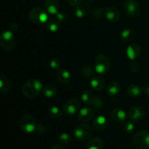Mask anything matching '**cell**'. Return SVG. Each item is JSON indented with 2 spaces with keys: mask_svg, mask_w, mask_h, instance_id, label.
Wrapping results in <instances>:
<instances>
[{
  "mask_svg": "<svg viewBox=\"0 0 149 149\" xmlns=\"http://www.w3.org/2000/svg\"><path fill=\"white\" fill-rule=\"evenodd\" d=\"M105 15L111 23H116L120 18V13L116 7L109 6L105 10Z\"/></svg>",
  "mask_w": 149,
  "mask_h": 149,
  "instance_id": "12",
  "label": "cell"
},
{
  "mask_svg": "<svg viewBox=\"0 0 149 149\" xmlns=\"http://www.w3.org/2000/svg\"><path fill=\"white\" fill-rule=\"evenodd\" d=\"M108 125H109V121L107 118L102 115L95 118L93 122V127L97 131H103L107 128Z\"/></svg>",
  "mask_w": 149,
  "mask_h": 149,
  "instance_id": "14",
  "label": "cell"
},
{
  "mask_svg": "<svg viewBox=\"0 0 149 149\" xmlns=\"http://www.w3.org/2000/svg\"><path fill=\"white\" fill-rule=\"evenodd\" d=\"M94 116V111L91 108H82L78 112V119L81 122H88Z\"/></svg>",
  "mask_w": 149,
  "mask_h": 149,
  "instance_id": "13",
  "label": "cell"
},
{
  "mask_svg": "<svg viewBox=\"0 0 149 149\" xmlns=\"http://www.w3.org/2000/svg\"><path fill=\"white\" fill-rule=\"evenodd\" d=\"M124 11L130 17H136L141 13V7L135 0H126L123 4Z\"/></svg>",
  "mask_w": 149,
  "mask_h": 149,
  "instance_id": "9",
  "label": "cell"
},
{
  "mask_svg": "<svg viewBox=\"0 0 149 149\" xmlns=\"http://www.w3.org/2000/svg\"><path fill=\"white\" fill-rule=\"evenodd\" d=\"M95 71L100 75L108 74L111 69V62L109 58L104 54H100L95 60Z\"/></svg>",
  "mask_w": 149,
  "mask_h": 149,
  "instance_id": "4",
  "label": "cell"
},
{
  "mask_svg": "<svg viewBox=\"0 0 149 149\" xmlns=\"http://www.w3.org/2000/svg\"><path fill=\"white\" fill-rule=\"evenodd\" d=\"M128 66H129L130 70L132 73H135V74L138 73L140 71V68H141V65H140L139 63L135 61V60L131 61L129 63V65H128Z\"/></svg>",
  "mask_w": 149,
  "mask_h": 149,
  "instance_id": "32",
  "label": "cell"
},
{
  "mask_svg": "<svg viewBox=\"0 0 149 149\" xmlns=\"http://www.w3.org/2000/svg\"><path fill=\"white\" fill-rule=\"evenodd\" d=\"M121 90V86L119 82L116 81H112L108 85L106 89V93L108 95L111 97H116L119 95Z\"/></svg>",
  "mask_w": 149,
  "mask_h": 149,
  "instance_id": "19",
  "label": "cell"
},
{
  "mask_svg": "<svg viewBox=\"0 0 149 149\" xmlns=\"http://www.w3.org/2000/svg\"><path fill=\"white\" fill-rule=\"evenodd\" d=\"M42 81L37 79H29L24 83L22 88V93L26 98L36 97L43 90Z\"/></svg>",
  "mask_w": 149,
  "mask_h": 149,
  "instance_id": "1",
  "label": "cell"
},
{
  "mask_svg": "<svg viewBox=\"0 0 149 149\" xmlns=\"http://www.w3.org/2000/svg\"><path fill=\"white\" fill-rule=\"evenodd\" d=\"M57 78H58V81L61 84L66 85V84H69V82L71 81V73L66 68H61L60 70H58Z\"/></svg>",
  "mask_w": 149,
  "mask_h": 149,
  "instance_id": "18",
  "label": "cell"
},
{
  "mask_svg": "<svg viewBox=\"0 0 149 149\" xmlns=\"http://www.w3.org/2000/svg\"><path fill=\"white\" fill-rule=\"evenodd\" d=\"M49 66L53 70H60L61 67V63L58 58H52L49 61Z\"/></svg>",
  "mask_w": 149,
  "mask_h": 149,
  "instance_id": "33",
  "label": "cell"
},
{
  "mask_svg": "<svg viewBox=\"0 0 149 149\" xmlns=\"http://www.w3.org/2000/svg\"><path fill=\"white\" fill-rule=\"evenodd\" d=\"M10 87V83L7 77L0 75V93H7Z\"/></svg>",
  "mask_w": 149,
  "mask_h": 149,
  "instance_id": "25",
  "label": "cell"
},
{
  "mask_svg": "<svg viewBox=\"0 0 149 149\" xmlns=\"http://www.w3.org/2000/svg\"><path fill=\"white\" fill-rule=\"evenodd\" d=\"M87 1H96V0H87Z\"/></svg>",
  "mask_w": 149,
  "mask_h": 149,
  "instance_id": "40",
  "label": "cell"
},
{
  "mask_svg": "<svg viewBox=\"0 0 149 149\" xmlns=\"http://www.w3.org/2000/svg\"><path fill=\"white\" fill-rule=\"evenodd\" d=\"M49 116L52 119H58L62 116V111L58 106H52L48 111Z\"/></svg>",
  "mask_w": 149,
  "mask_h": 149,
  "instance_id": "27",
  "label": "cell"
},
{
  "mask_svg": "<svg viewBox=\"0 0 149 149\" xmlns=\"http://www.w3.org/2000/svg\"><path fill=\"white\" fill-rule=\"evenodd\" d=\"M74 14L78 18H83L86 15V10L84 6L81 4H78L75 6L74 8Z\"/></svg>",
  "mask_w": 149,
  "mask_h": 149,
  "instance_id": "30",
  "label": "cell"
},
{
  "mask_svg": "<svg viewBox=\"0 0 149 149\" xmlns=\"http://www.w3.org/2000/svg\"><path fill=\"white\" fill-rule=\"evenodd\" d=\"M93 105L95 108H100L103 106V100L100 97H95L94 101H93Z\"/></svg>",
  "mask_w": 149,
  "mask_h": 149,
  "instance_id": "35",
  "label": "cell"
},
{
  "mask_svg": "<svg viewBox=\"0 0 149 149\" xmlns=\"http://www.w3.org/2000/svg\"><path fill=\"white\" fill-rule=\"evenodd\" d=\"M132 143L138 149H149V132L141 130L135 132L132 137Z\"/></svg>",
  "mask_w": 149,
  "mask_h": 149,
  "instance_id": "6",
  "label": "cell"
},
{
  "mask_svg": "<svg viewBox=\"0 0 149 149\" xmlns=\"http://www.w3.org/2000/svg\"><path fill=\"white\" fill-rule=\"evenodd\" d=\"M42 93L44 96L47 98H53L57 95V90L54 86L52 85H47L43 87Z\"/></svg>",
  "mask_w": 149,
  "mask_h": 149,
  "instance_id": "23",
  "label": "cell"
},
{
  "mask_svg": "<svg viewBox=\"0 0 149 149\" xmlns=\"http://www.w3.org/2000/svg\"><path fill=\"white\" fill-rule=\"evenodd\" d=\"M81 98L83 103L86 105H93L95 96L93 93L90 90H84L81 95Z\"/></svg>",
  "mask_w": 149,
  "mask_h": 149,
  "instance_id": "22",
  "label": "cell"
},
{
  "mask_svg": "<svg viewBox=\"0 0 149 149\" xmlns=\"http://www.w3.org/2000/svg\"><path fill=\"white\" fill-rule=\"evenodd\" d=\"M0 46L5 50H11L15 46V36L10 30L0 33Z\"/></svg>",
  "mask_w": 149,
  "mask_h": 149,
  "instance_id": "7",
  "label": "cell"
},
{
  "mask_svg": "<svg viewBox=\"0 0 149 149\" xmlns=\"http://www.w3.org/2000/svg\"><path fill=\"white\" fill-rule=\"evenodd\" d=\"M19 126L24 133L31 134L34 132L36 129V120L31 114L25 113L20 116Z\"/></svg>",
  "mask_w": 149,
  "mask_h": 149,
  "instance_id": "3",
  "label": "cell"
},
{
  "mask_svg": "<svg viewBox=\"0 0 149 149\" xmlns=\"http://www.w3.org/2000/svg\"><path fill=\"white\" fill-rule=\"evenodd\" d=\"M135 129V125L133 122L131 121H125L123 125V130L126 133H130Z\"/></svg>",
  "mask_w": 149,
  "mask_h": 149,
  "instance_id": "31",
  "label": "cell"
},
{
  "mask_svg": "<svg viewBox=\"0 0 149 149\" xmlns=\"http://www.w3.org/2000/svg\"><path fill=\"white\" fill-rule=\"evenodd\" d=\"M51 149H65L63 147V146L61 145V144H56V145H54L51 148Z\"/></svg>",
  "mask_w": 149,
  "mask_h": 149,
  "instance_id": "39",
  "label": "cell"
},
{
  "mask_svg": "<svg viewBox=\"0 0 149 149\" xmlns=\"http://www.w3.org/2000/svg\"><path fill=\"white\" fill-rule=\"evenodd\" d=\"M73 134L77 141L84 142L91 138L93 134V128L87 124H81L74 128Z\"/></svg>",
  "mask_w": 149,
  "mask_h": 149,
  "instance_id": "5",
  "label": "cell"
},
{
  "mask_svg": "<svg viewBox=\"0 0 149 149\" xmlns=\"http://www.w3.org/2000/svg\"><path fill=\"white\" fill-rule=\"evenodd\" d=\"M46 26L47 30L49 32H52V33H56L61 29L60 23L58 20H50L49 21H47Z\"/></svg>",
  "mask_w": 149,
  "mask_h": 149,
  "instance_id": "26",
  "label": "cell"
},
{
  "mask_svg": "<svg viewBox=\"0 0 149 149\" xmlns=\"http://www.w3.org/2000/svg\"><path fill=\"white\" fill-rule=\"evenodd\" d=\"M58 141H59V143L61 145L67 146L71 143V141H72V137L68 133L64 132V133H62L61 135H60V136L58 137Z\"/></svg>",
  "mask_w": 149,
  "mask_h": 149,
  "instance_id": "28",
  "label": "cell"
},
{
  "mask_svg": "<svg viewBox=\"0 0 149 149\" xmlns=\"http://www.w3.org/2000/svg\"><path fill=\"white\" fill-rule=\"evenodd\" d=\"M143 92L147 96H149V84L147 85H144L142 88Z\"/></svg>",
  "mask_w": 149,
  "mask_h": 149,
  "instance_id": "38",
  "label": "cell"
},
{
  "mask_svg": "<svg viewBox=\"0 0 149 149\" xmlns=\"http://www.w3.org/2000/svg\"><path fill=\"white\" fill-rule=\"evenodd\" d=\"M127 92L130 97H135V98L141 97L143 93L142 88L137 84H130L128 86Z\"/></svg>",
  "mask_w": 149,
  "mask_h": 149,
  "instance_id": "21",
  "label": "cell"
},
{
  "mask_svg": "<svg viewBox=\"0 0 149 149\" xmlns=\"http://www.w3.org/2000/svg\"><path fill=\"white\" fill-rule=\"evenodd\" d=\"M148 111H149V105H148Z\"/></svg>",
  "mask_w": 149,
  "mask_h": 149,
  "instance_id": "41",
  "label": "cell"
},
{
  "mask_svg": "<svg viewBox=\"0 0 149 149\" xmlns=\"http://www.w3.org/2000/svg\"><path fill=\"white\" fill-rule=\"evenodd\" d=\"M105 11H103V10L100 7H98V8L96 9L94 12V15L95 17H101L103 16V13H104Z\"/></svg>",
  "mask_w": 149,
  "mask_h": 149,
  "instance_id": "36",
  "label": "cell"
},
{
  "mask_svg": "<svg viewBox=\"0 0 149 149\" xmlns=\"http://www.w3.org/2000/svg\"><path fill=\"white\" fill-rule=\"evenodd\" d=\"M105 85V81L100 76L95 75L91 78L90 81V86L94 91H100Z\"/></svg>",
  "mask_w": 149,
  "mask_h": 149,
  "instance_id": "17",
  "label": "cell"
},
{
  "mask_svg": "<svg viewBox=\"0 0 149 149\" xmlns=\"http://www.w3.org/2000/svg\"><path fill=\"white\" fill-rule=\"evenodd\" d=\"M111 116L115 122L118 124L124 123L127 120V113L122 109L116 108L113 109L111 113Z\"/></svg>",
  "mask_w": 149,
  "mask_h": 149,
  "instance_id": "15",
  "label": "cell"
},
{
  "mask_svg": "<svg viewBox=\"0 0 149 149\" xmlns=\"http://www.w3.org/2000/svg\"><path fill=\"white\" fill-rule=\"evenodd\" d=\"M80 109L79 100L75 97L70 98L64 103L63 106V113L67 116H74L77 114Z\"/></svg>",
  "mask_w": 149,
  "mask_h": 149,
  "instance_id": "8",
  "label": "cell"
},
{
  "mask_svg": "<svg viewBox=\"0 0 149 149\" xmlns=\"http://www.w3.org/2000/svg\"><path fill=\"white\" fill-rule=\"evenodd\" d=\"M103 147V141L100 138H95L88 143L87 149H102Z\"/></svg>",
  "mask_w": 149,
  "mask_h": 149,
  "instance_id": "24",
  "label": "cell"
},
{
  "mask_svg": "<svg viewBox=\"0 0 149 149\" xmlns=\"http://www.w3.org/2000/svg\"><path fill=\"white\" fill-rule=\"evenodd\" d=\"M141 53V47L138 43H132L127 47L126 55L131 61H135Z\"/></svg>",
  "mask_w": 149,
  "mask_h": 149,
  "instance_id": "11",
  "label": "cell"
},
{
  "mask_svg": "<svg viewBox=\"0 0 149 149\" xmlns=\"http://www.w3.org/2000/svg\"><path fill=\"white\" fill-rule=\"evenodd\" d=\"M145 115V109L139 106H135L130 108L128 111V116L132 122H139L143 119Z\"/></svg>",
  "mask_w": 149,
  "mask_h": 149,
  "instance_id": "10",
  "label": "cell"
},
{
  "mask_svg": "<svg viewBox=\"0 0 149 149\" xmlns=\"http://www.w3.org/2000/svg\"><path fill=\"white\" fill-rule=\"evenodd\" d=\"M45 10L51 15H56L60 12V3L58 0H46L45 2Z\"/></svg>",
  "mask_w": 149,
  "mask_h": 149,
  "instance_id": "16",
  "label": "cell"
},
{
  "mask_svg": "<svg viewBox=\"0 0 149 149\" xmlns=\"http://www.w3.org/2000/svg\"><path fill=\"white\" fill-rule=\"evenodd\" d=\"M65 3H67L68 4H70L71 6H77L78 4H79L81 3V0H64Z\"/></svg>",
  "mask_w": 149,
  "mask_h": 149,
  "instance_id": "37",
  "label": "cell"
},
{
  "mask_svg": "<svg viewBox=\"0 0 149 149\" xmlns=\"http://www.w3.org/2000/svg\"><path fill=\"white\" fill-rule=\"evenodd\" d=\"M94 69L95 68H93L90 65H85L81 68V71H80L81 76L84 78H87L94 74Z\"/></svg>",
  "mask_w": 149,
  "mask_h": 149,
  "instance_id": "29",
  "label": "cell"
},
{
  "mask_svg": "<svg viewBox=\"0 0 149 149\" xmlns=\"http://www.w3.org/2000/svg\"><path fill=\"white\" fill-rule=\"evenodd\" d=\"M55 15H56L57 20H58L59 23H65V22L67 21V16L64 13L59 12V13H57Z\"/></svg>",
  "mask_w": 149,
  "mask_h": 149,
  "instance_id": "34",
  "label": "cell"
},
{
  "mask_svg": "<svg viewBox=\"0 0 149 149\" xmlns=\"http://www.w3.org/2000/svg\"><path fill=\"white\" fill-rule=\"evenodd\" d=\"M137 33L134 29H127L122 31L119 35V38L123 42H130L135 39Z\"/></svg>",
  "mask_w": 149,
  "mask_h": 149,
  "instance_id": "20",
  "label": "cell"
},
{
  "mask_svg": "<svg viewBox=\"0 0 149 149\" xmlns=\"http://www.w3.org/2000/svg\"><path fill=\"white\" fill-rule=\"evenodd\" d=\"M29 20L37 25H42L48 21V14L45 9L39 7H34L31 9L28 13Z\"/></svg>",
  "mask_w": 149,
  "mask_h": 149,
  "instance_id": "2",
  "label": "cell"
}]
</instances>
